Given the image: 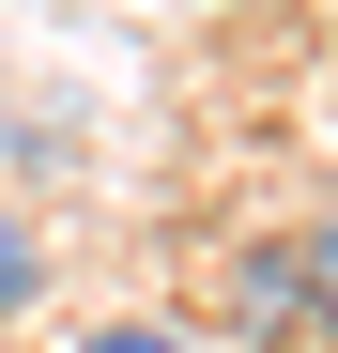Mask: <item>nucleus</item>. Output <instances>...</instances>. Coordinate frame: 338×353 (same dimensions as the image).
I'll list each match as a JSON object with an SVG mask.
<instances>
[{"label":"nucleus","mask_w":338,"mask_h":353,"mask_svg":"<svg viewBox=\"0 0 338 353\" xmlns=\"http://www.w3.org/2000/svg\"><path fill=\"white\" fill-rule=\"evenodd\" d=\"M46 276H62V261H46V215H31V200H0V338L46 307Z\"/></svg>","instance_id":"2"},{"label":"nucleus","mask_w":338,"mask_h":353,"mask_svg":"<svg viewBox=\"0 0 338 353\" xmlns=\"http://www.w3.org/2000/svg\"><path fill=\"white\" fill-rule=\"evenodd\" d=\"M77 353H215L200 323H154V307H123V323H77Z\"/></svg>","instance_id":"3"},{"label":"nucleus","mask_w":338,"mask_h":353,"mask_svg":"<svg viewBox=\"0 0 338 353\" xmlns=\"http://www.w3.org/2000/svg\"><path fill=\"white\" fill-rule=\"evenodd\" d=\"M231 323L261 353H323V230L292 246H231Z\"/></svg>","instance_id":"1"}]
</instances>
